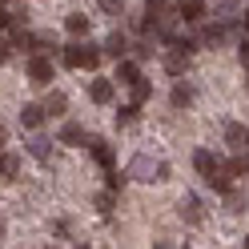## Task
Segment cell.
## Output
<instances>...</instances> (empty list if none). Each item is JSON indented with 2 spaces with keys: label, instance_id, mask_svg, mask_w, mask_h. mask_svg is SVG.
<instances>
[{
  "label": "cell",
  "instance_id": "obj_1",
  "mask_svg": "<svg viewBox=\"0 0 249 249\" xmlns=\"http://www.w3.org/2000/svg\"><path fill=\"white\" fill-rule=\"evenodd\" d=\"M60 60H65V69H89V72H97L105 53L97 49V44H85V36H81L76 44H65V49H60Z\"/></svg>",
  "mask_w": 249,
  "mask_h": 249
},
{
  "label": "cell",
  "instance_id": "obj_2",
  "mask_svg": "<svg viewBox=\"0 0 249 249\" xmlns=\"http://www.w3.org/2000/svg\"><path fill=\"white\" fill-rule=\"evenodd\" d=\"M28 81H33L36 89H49L56 81V65L49 56H28Z\"/></svg>",
  "mask_w": 249,
  "mask_h": 249
},
{
  "label": "cell",
  "instance_id": "obj_3",
  "mask_svg": "<svg viewBox=\"0 0 249 249\" xmlns=\"http://www.w3.org/2000/svg\"><path fill=\"white\" fill-rule=\"evenodd\" d=\"M177 217H181L185 225H201V221H205V205H201V197L197 193H185L181 205H177Z\"/></svg>",
  "mask_w": 249,
  "mask_h": 249
},
{
  "label": "cell",
  "instance_id": "obj_4",
  "mask_svg": "<svg viewBox=\"0 0 249 249\" xmlns=\"http://www.w3.org/2000/svg\"><path fill=\"white\" fill-rule=\"evenodd\" d=\"M233 177H237V173H233V165H221V161H217L213 173H205V185L217 189V193H225V189H233Z\"/></svg>",
  "mask_w": 249,
  "mask_h": 249
},
{
  "label": "cell",
  "instance_id": "obj_5",
  "mask_svg": "<svg viewBox=\"0 0 249 249\" xmlns=\"http://www.w3.org/2000/svg\"><path fill=\"white\" fill-rule=\"evenodd\" d=\"M189 60H193V53H185V49L173 44V49L165 53V72L169 76H185V72H189Z\"/></svg>",
  "mask_w": 249,
  "mask_h": 249
},
{
  "label": "cell",
  "instance_id": "obj_6",
  "mask_svg": "<svg viewBox=\"0 0 249 249\" xmlns=\"http://www.w3.org/2000/svg\"><path fill=\"white\" fill-rule=\"evenodd\" d=\"M89 153H92V161L105 165V169H113V165H117V153H113V145H108L105 137H89Z\"/></svg>",
  "mask_w": 249,
  "mask_h": 249
},
{
  "label": "cell",
  "instance_id": "obj_7",
  "mask_svg": "<svg viewBox=\"0 0 249 249\" xmlns=\"http://www.w3.org/2000/svg\"><path fill=\"white\" fill-rule=\"evenodd\" d=\"M177 17L185 24H201L205 20V0H177Z\"/></svg>",
  "mask_w": 249,
  "mask_h": 249
},
{
  "label": "cell",
  "instance_id": "obj_8",
  "mask_svg": "<svg viewBox=\"0 0 249 249\" xmlns=\"http://www.w3.org/2000/svg\"><path fill=\"white\" fill-rule=\"evenodd\" d=\"M137 76H141V60H137V56H121V60H117V76H113V81L133 85Z\"/></svg>",
  "mask_w": 249,
  "mask_h": 249
},
{
  "label": "cell",
  "instance_id": "obj_9",
  "mask_svg": "<svg viewBox=\"0 0 249 249\" xmlns=\"http://www.w3.org/2000/svg\"><path fill=\"white\" fill-rule=\"evenodd\" d=\"M113 92H117V89H113V81L97 76V81L89 85V101H92V105H113Z\"/></svg>",
  "mask_w": 249,
  "mask_h": 249
},
{
  "label": "cell",
  "instance_id": "obj_10",
  "mask_svg": "<svg viewBox=\"0 0 249 249\" xmlns=\"http://www.w3.org/2000/svg\"><path fill=\"white\" fill-rule=\"evenodd\" d=\"M101 53H105V56H113V60L129 56V40H124V33H108L105 44H101Z\"/></svg>",
  "mask_w": 249,
  "mask_h": 249
},
{
  "label": "cell",
  "instance_id": "obj_11",
  "mask_svg": "<svg viewBox=\"0 0 249 249\" xmlns=\"http://www.w3.org/2000/svg\"><path fill=\"white\" fill-rule=\"evenodd\" d=\"M53 145H56V141H49V137H40L36 129H33V137H28V153H33L36 161H53Z\"/></svg>",
  "mask_w": 249,
  "mask_h": 249
},
{
  "label": "cell",
  "instance_id": "obj_12",
  "mask_svg": "<svg viewBox=\"0 0 249 249\" xmlns=\"http://www.w3.org/2000/svg\"><path fill=\"white\" fill-rule=\"evenodd\" d=\"M44 117H49V113H44V105H24V108H20V129H28V133L40 129Z\"/></svg>",
  "mask_w": 249,
  "mask_h": 249
},
{
  "label": "cell",
  "instance_id": "obj_13",
  "mask_svg": "<svg viewBox=\"0 0 249 249\" xmlns=\"http://www.w3.org/2000/svg\"><path fill=\"white\" fill-rule=\"evenodd\" d=\"M89 28H92V20L85 17V12H69V17H65V33H69V36H76V40L89 36Z\"/></svg>",
  "mask_w": 249,
  "mask_h": 249
},
{
  "label": "cell",
  "instance_id": "obj_14",
  "mask_svg": "<svg viewBox=\"0 0 249 249\" xmlns=\"http://www.w3.org/2000/svg\"><path fill=\"white\" fill-rule=\"evenodd\" d=\"M56 53V36L53 33H40L33 36V44H28V56H53Z\"/></svg>",
  "mask_w": 249,
  "mask_h": 249
},
{
  "label": "cell",
  "instance_id": "obj_15",
  "mask_svg": "<svg viewBox=\"0 0 249 249\" xmlns=\"http://www.w3.org/2000/svg\"><path fill=\"white\" fill-rule=\"evenodd\" d=\"M193 101H197L193 85H173V92H169V105H173V108H189Z\"/></svg>",
  "mask_w": 249,
  "mask_h": 249
},
{
  "label": "cell",
  "instance_id": "obj_16",
  "mask_svg": "<svg viewBox=\"0 0 249 249\" xmlns=\"http://www.w3.org/2000/svg\"><path fill=\"white\" fill-rule=\"evenodd\" d=\"M124 173L137 177V181H153V173H157V169H153V161H149V157H133V165L124 169Z\"/></svg>",
  "mask_w": 249,
  "mask_h": 249
},
{
  "label": "cell",
  "instance_id": "obj_17",
  "mask_svg": "<svg viewBox=\"0 0 249 249\" xmlns=\"http://www.w3.org/2000/svg\"><path fill=\"white\" fill-rule=\"evenodd\" d=\"M17 173H20V157L0 149V177H4V181H17Z\"/></svg>",
  "mask_w": 249,
  "mask_h": 249
},
{
  "label": "cell",
  "instance_id": "obj_18",
  "mask_svg": "<svg viewBox=\"0 0 249 249\" xmlns=\"http://www.w3.org/2000/svg\"><path fill=\"white\" fill-rule=\"evenodd\" d=\"M44 113L49 117H65L69 113V97L65 92H49V97H44Z\"/></svg>",
  "mask_w": 249,
  "mask_h": 249
},
{
  "label": "cell",
  "instance_id": "obj_19",
  "mask_svg": "<svg viewBox=\"0 0 249 249\" xmlns=\"http://www.w3.org/2000/svg\"><path fill=\"white\" fill-rule=\"evenodd\" d=\"M137 117H141V105H121L117 108V129H133V124H137Z\"/></svg>",
  "mask_w": 249,
  "mask_h": 249
},
{
  "label": "cell",
  "instance_id": "obj_20",
  "mask_svg": "<svg viewBox=\"0 0 249 249\" xmlns=\"http://www.w3.org/2000/svg\"><path fill=\"white\" fill-rule=\"evenodd\" d=\"M245 133H249L245 124L229 121V124H225V145H229V149H245Z\"/></svg>",
  "mask_w": 249,
  "mask_h": 249
},
{
  "label": "cell",
  "instance_id": "obj_21",
  "mask_svg": "<svg viewBox=\"0 0 249 249\" xmlns=\"http://www.w3.org/2000/svg\"><path fill=\"white\" fill-rule=\"evenodd\" d=\"M213 165H217V157H213L209 149H197V153H193V169H197L201 177H205V173H213Z\"/></svg>",
  "mask_w": 249,
  "mask_h": 249
},
{
  "label": "cell",
  "instance_id": "obj_22",
  "mask_svg": "<svg viewBox=\"0 0 249 249\" xmlns=\"http://www.w3.org/2000/svg\"><path fill=\"white\" fill-rule=\"evenodd\" d=\"M60 145H85V129L81 124H65V129H60Z\"/></svg>",
  "mask_w": 249,
  "mask_h": 249
},
{
  "label": "cell",
  "instance_id": "obj_23",
  "mask_svg": "<svg viewBox=\"0 0 249 249\" xmlns=\"http://www.w3.org/2000/svg\"><path fill=\"white\" fill-rule=\"evenodd\" d=\"M129 89H133V101H137V105H145V101L153 97V85L145 81V76H137V81H133Z\"/></svg>",
  "mask_w": 249,
  "mask_h": 249
},
{
  "label": "cell",
  "instance_id": "obj_24",
  "mask_svg": "<svg viewBox=\"0 0 249 249\" xmlns=\"http://www.w3.org/2000/svg\"><path fill=\"white\" fill-rule=\"evenodd\" d=\"M92 205H97L105 217L108 213H113V205H117V197H113V189H105V193H97V197H92Z\"/></svg>",
  "mask_w": 249,
  "mask_h": 249
},
{
  "label": "cell",
  "instance_id": "obj_25",
  "mask_svg": "<svg viewBox=\"0 0 249 249\" xmlns=\"http://www.w3.org/2000/svg\"><path fill=\"white\" fill-rule=\"evenodd\" d=\"M225 209H229V213L245 209V193H237V189H225Z\"/></svg>",
  "mask_w": 249,
  "mask_h": 249
},
{
  "label": "cell",
  "instance_id": "obj_26",
  "mask_svg": "<svg viewBox=\"0 0 249 249\" xmlns=\"http://www.w3.org/2000/svg\"><path fill=\"white\" fill-rule=\"evenodd\" d=\"M97 8L105 12V17H121V8H124V0H97Z\"/></svg>",
  "mask_w": 249,
  "mask_h": 249
},
{
  "label": "cell",
  "instance_id": "obj_27",
  "mask_svg": "<svg viewBox=\"0 0 249 249\" xmlns=\"http://www.w3.org/2000/svg\"><path fill=\"white\" fill-rule=\"evenodd\" d=\"M133 56H137V60H149V56H153V40L145 36L141 44H133Z\"/></svg>",
  "mask_w": 249,
  "mask_h": 249
},
{
  "label": "cell",
  "instance_id": "obj_28",
  "mask_svg": "<svg viewBox=\"0 0 249 249\" xmlns=\"http://www.w3.org/2000/svg\"><path fill=\"white\" fill-rule=\"evenodd\" d=\"M124 181H129V173H113V169H108V189H124Z\"/></svg>",
  "mask_w": 249,
  "mask_h": 249
},
{
  "label": "cell",
  "instance_id": "obj_29",
  "mask_svg": "<svg viewBox=\"0 0 249 249\" xmlns=\"http://www.w3.org/2000/svg\"><path fill=\"white\" fill-rule=\"evenodd\" d=\"M229 165H233V173H237V177H241V173H249V153H241V157H233Z\"/></svg>",
  "mask_w": 249,
  "mask_h": 249
},
{
  "label": "cell",
  "instance_id": "obj_30",
  "mask_svg": "<svg viewBox=\"0 0 249 249\" xmlns=\"http://www.w3.org/2000/svg\"><path fill=\"white\" fill-rule=\"evenodd\" d=\"M12 53H17V49H12V40H0V65H8Z\"/></svg>",
  "mask_w": 249,
  "mask_h": 249
},
{
  "label": "cell",
  "instance_id": "obj_31",
  "mask_svg": "<svg viewBox=\"0 0 249 249\" xmlns=\"http://www.w3.org/2000/svg\"><path fill=\"white\" fill-rule=\"evenodd\" d=\"M237 60H241L245 69H249V40H241V49H237Z\"/></svg>",
  "mask_w": 249,
  "mask_h": 249
},
{
  "label": "cell",
  "instance_id": "obj_32",
  "mask_svg": "<svg viewBox=\"0 0 249 249\" xmlns=\"http://www.w3.org/2000/svg\"><path fill=\"white\" fill-rule=\"evenodd\" d=\"M8 20H12V12H4V8H0V28H8Z\"/></svg>",
  "mask_w": 249,
  "mask_h": 249
},
{
  "label": "cell",
  "instance_id": "obj_33",
  "mask_svg": "<svg viewBox=\"0 0 249 249\" xmlns=\"http://www.w3.org/2000/svg\"><path fill=\"white\" fill-rule=\"evenodd\" d=\"M8 145V129H4V124H0V149H4Z\"/></svg>",
  "mask_w": 249,
  "mask_h": 249
},
{
  "label": "cell",
  "instance_id": "obj_34",
  "mask_svg": "<svg viewBox=\"0 0 249 249\" xmlns=\"http://www.w3.org/2000/svg\"><path fill=\"white\" fill-rule=\"evenodd\" d=\"M241 28H245V33H249V8H245V17H241Z\"/></svg>",
  "mask_w": 249,
  "mask_h": 249
},
{
  "label": "cell",
  "instance_id": "obj_35",
  "mask_svg": "<svg viewBox=\"0 0 249 249\" xmlns=\"http://www.w3.org/2000/svg\"><path fill=\"white\" fill-rule=\"evenodd\" d=\"M4 233H8V225H4V217H0V241H4Z\"/></svg>",
  "mask_w": 249,
  "mask_h": 249
},
{
  "label": "cell",
  "instance_id": "obj_36",
  "mask_svg": "<svg viewBox=\"0 0 249 249\" xmlns=\"http://www.w3.org/2000/svg\"><path fill=\"white\" fill-rule=\"evenodd\" d=\"M245 149H249V133H245Z\"/></svg>",
  "mask_w": 249,
  "mask_h": 249
},
{
  "label": "cell",
  "instance_id": "obj_37",
  "mask_svg": "<svg viewBox=\"0 0 249 249\" xmlns=\"http://www.w3.org/2000/svg\"><path fill=\"white\" fill-rule=\"evenodd\" d=\"M245 249H249V237H245Z\"/></svg>",
  "mask_w": 249,
  "mask_h": 249
},
{
  "label": "cell",
  "instance_id": "obj_38",
  "mask_svg": "<svg viewBox=\"0 0 249 249\" xmlns=\"http://www.w3.org/2000/svg\"><path fill=\"white\" fill-rule=\"evenodd\" d=\"M0 4H4V0H0Z\"/></svg>",
  "mask_w": 249,
  "mask_h": 249
},
{
  "label": "cell",
  "instance_id": "obj_39",
  "mask_svg": "<svg viewBox=\"0 0 249 249\" xmlns=\"http://www.w3.org/2000/svg\"><path fill=\"white\" fill-rule=\"evenodd\" d=\"M245 85H249V81H245Z\"/></svg>",
  "mask_w": 249,
  "mask_h": 249
}]
</instances>
